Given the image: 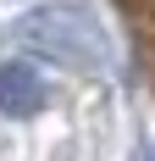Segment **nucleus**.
I'll use <instances>...</instances> for the list:
<instances>
[{"label":"nucleus","mask_w":155,"mask_h":161,"mask_svg":"<svg viewBox=\"0 0 155 161\" xmlns=\"http://www.w3.org/2000/svg\"><path fill=\"white\" fill-rule=\"evenodd\" d=\"M17 39L33 45L39 56H56V61H72V67H100L105 61V28H100L94 17L72 11V6L28 11L17 22Z\"/></svg>","instance_id":"1"},{"label":"nucleus","mask_w":155,"mask_h":161,"mask_svg":"<svg viewBox=\"0 0 155 161\" xmlns=\"http://www.w3.org/2000/svg\"><path fill=\"white\" fill-rule=\"evenodd\" d=\"M39 106H45V78H39V67L6 61L0 67V111L6 117H33Z\"/></svg>","instance_id":"2"}]
</instances>
